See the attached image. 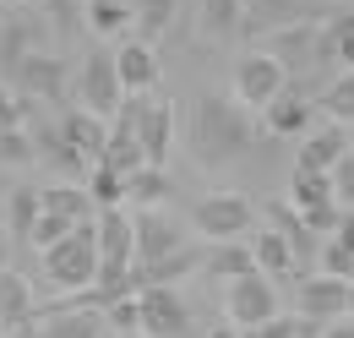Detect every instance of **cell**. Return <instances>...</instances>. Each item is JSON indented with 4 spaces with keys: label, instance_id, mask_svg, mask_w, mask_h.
Instances as JSON below:
<instances>
[{
    "label": "cell",
    "instance_id": "6da1fadb",
    "mask_svg": "<svg viewBox=\"0 0 354 338\" xmlns=\"http://www.w3.org/2000/svg\"><path fill=\"white\" fill-rule=\"evenodd\" d=\"M251 109L234 98V93H207V98H196V159L207 169L229 164V159H240L245 148H251Z\"/></svg>",
    "mask_w": 354,
    "mask_h": 338
},
{
    "label": "cell",
    "instance_id": "7a4b0ae2",
    "mask_svg": "<svg viewBox=\"0 0 354 338\" xmlns=\"http://www.w3.org/2000/svg\"><path fill=\"white\" fill-rule=\"evenodd\" d=\"M44 273L60 295H88L98 284V218L77 224L55 251H44Z\"/></svg>",
    "mask_w": 354,
    "mask_h": 338
},
{
    "label": "cell",
    "instance_id": "3957f363",
    "mask_svg": "<svg viewBox=\"0 0 354 338\" xmlns=\"http://www.w3.org/2000/svg\"><path fill=\"white\" fill-rule=\"evenodd\" d=\"M251 224H257V202L240 197V191H213V197H202V202L191 208V229H196L207 246L245 235Z\"/></svg>",
    "mask_w": 354,
    "mask_h": 338
},
{
    "label": "cell",
    "instance_id": "277c9868",
    "mask_svg": "<svg viewBox=\"0 0 354 338\" xmlns=\"http://www.w3.org/2000/svg\"><path fill=\"white\" fill-rule=\"evenodd\" d=\"M283 87H289V71H283L267 49H245V55L234 60V98H240L251 115H257V109L267 115V109L278 104Z\"/></svg>",
    "mask_w": 354,
    "mask_h": 338
},
{
    "label": "cell",
    "instance_id": "5b68a950",
    "mask_svg": "<svg viewBox=\"0 0 354 338\" xmlns=\"http://www.w3.org/2000/svg\"><path fill=\"white\" fill-rule=\"evenodd\" d=\"M223 317H229L240 333H262L267 322L278 317V290H272V278L245 273V278L223 284Z\"/></svg>",
    "mask_w": 354,
    "mask_h": 338
},
{
    "label": "cell",
    "instance_id": "8992f818",
    "mask_svg": "<svg viewBox=\"0 0 354 338\" xmlns=\"http://www.w3.org/2000/svg\"><path fill=\"white\" fill-rule=\"evenodd\" d=\"M77 93H82V109H88V115H98V121H115V115L126 109V82H120V66H115V55L93 49L88 60H82Z\"/></svg>",
    "mask_w": 354,
    "mask_h": 338
},
{
    "label": "cell",
    "instance_id": "52a82bcc",
    "mask_svg": "<svg viewBox=\"0 0 354 338\" xmlns=\"http://www.w3.org/2000/svg\"><path fill=\"white\" fill-rule=\"evenodd\" d=\"M327 0H245V28L240 39H272L283 28H310Z\"/></svg>",
    "mask_w": 354,
    "mask_h": 338
},
{
    "label": "cell",
    "instance_id": "ba28073f",
    "mask_svg": "<svg viewBox=\"0 0 354 338\" xmlns=\"http://www.w3.org/2000/svg\"><path fill=\"white\" fill-rule=\"evenodd\" d=\"M0 82L11 87L17 98H60V93H66V66H60L55 55H44V49H33V55H22L17 66H6Z\"/></svg>",
    "mask_w": 354,
    "mask_h": 338
},
{
    "label": "cell",
    "instance_id": "9c48e42d",
    "mask_svg": "<svg viewBox=\"0 0 354 338\" xmlns=\"http://www.w3.org/2000/svg\"><path fill=\"white\" fill-rule=\"evenodd\" d=\"M136 311H142V338H185V328H191L185 300L175 290H164V284L136 290Z\"/></svg>",
    "mask_w": 354,
    "mask_h": 338
},
{
    "label": "cell",
    "instance_id": "30bf717a",
    "mask_svg": "<svg viewBox=\"0 0 354 338\" xmlns=\"http://www.w3.org/2000/svg\"><path fill=\"white\" fill-rule=\"evenodd\" d=\"M185 246H191V240H185V224L169 218L164 208H147L136 218V267H158L164 256L185 251Z\"/></svg>",
    "mask_w": 354,
    "mask_h": 338
},
{
    "label": "cell",
    "instance_id": "8fae6325",
    "mask_svg": "<svg viewBox=\"0 0 354 338\" xmlns=\"http://www.w3.org/2000/svg\"><path fill=\"white\" fill-rule=\"evenodd\" d=\"M136 142H142L147 164L164 169L169 142H175V104H169V98H142V104H136Z\"/></svg>",
    "mask_w": 354,
    "mask_h": 338
},
{
    "label": "cell",
    "instance_id": "7c38bea8",
    "mask_svg": "<svg viewBox=\"0 0 354 338\" xmlns=\"http://www.w3.org/2000/svg\"><path fill=\"white\" fill-rule=\"evenodd\" d=\"M300 317L322 322V328L344 322L349 317V284L344 278H327V273H310L306 284H300Z\"/></svg>",
    "mask_w": 354,
    "mask_h": 338
},
{
    "label": "cell",
    "instance_id": "4fadbf2b",
    "mask_svg": "<svg viewBox=\"0 0 354 338\" xmlns=\"http://www.w3.org/2000/svg\"><path fill=\"white\" fill-rule=\"evenodd\" d=\"M344 153H349V126H333V121H327L322 131H310L306 142H300L295 169H300V175H333Z\"/></svg>",
    "mask_w": 354,
    "mask_h": 338
},
{
    "label": "cell",
    "instance_id": "5bb4252c",
    "mask_svg": "<svg viewBox=\"0 0 354 338\" xmlns=\"http://www.w3.org/2000/svg\"><path fill=\"white\" fill-rule=\"evenodd\" d=\"M322 28L310 22V28H283V33H272L267 39V55L283 66V71H300V66H322Z\"/></svg>",
    "mask_w": 354,
    "mask_h": 338
},
{
    "label": "cell",
    "instance_id": "9a60e30c",
    "mask_svg": "<svg viewBox=\"0 0 354 338\" xmlns=\"http://www.w3.org/2000/svg\"><path fill=\"white\" fill-rule=\"evenodd\" d=\"M60 142L71 148V153H82V159H104V148H109V121H98L88 109H71L66 121H60Z\"/></svg>",
    "mask_w": 354,
    "mask_h": 338
},
{
    "label": "cell",
    "instance_id": "2e32d148",
    "mask_svg": "<svg viewBox=\"0 0 354 338\" xmlns=\"http://www.w3.org/2000/svg\"><path fill=\"white\" fill-rule=\"evenodd\" d=\"M310 121H316V104H310L306 93H295V87H283L278 104L262 115V126L272 136H300V131H310Z\"/></svg>",
    "mask_w": 354,
    "mask_h": 338
},
{
    "label": "cell",
    "instance_id": "e0dca14e",
    "mask_svg": "<svg viewBox=\"0 0 354 338\" xmlns=\"http://www.w3.org/2000/svg\"><path fill=\"white\" fill-rule=\"evenodd\" d=\"M115 66H120V82L126 93H153L158 87V55H153V44H120V55H115Z\"/></svg>",
    "mask_w": 354,
    "mask_h": 338
},
{
    "label": "cell",
    "instance_id": "ac0fdd59",
    "mask_svg": "<svg viewBox=\"0 0 354 338\" xmlns=\"http://www.w3.org/2000/svg\"><path fill=\"white\" fill-rule=\"evenodd\" d=\"M245 246H251V256H257V273L272 278V284L295 267V246H289V235H278V229H257Z\"/></svg>",
    "mask_w": 354,
    "mask_h": 338
},
{
    "label": "cell",
    "instance_id": "d6986e66",
    "mask_svg": "<svg viewBox=\"0 0 354 338\" xmlns=\"http://www.w3.org/2000/svg\"><path fill=\"white\" fill-rule=\"evenodd\" d=\"M49 328H39V338H104V311L71 305V311H39Z\"/></svg>",
    "mask_w": 354,
    "mask_h": 338
},
{
    "label": "cell",
    "instance_id": "ffe728a7",
    "mask_svg": "<svg viewBox=\"0 0 354 338\" xmlns=\"http://www.w3.org/2000/svg\"><path fill=\"white\" fill-rule=\"evenodd\" d=\"M245 273H257V256H251V246H234V240H218V246H207L202 278L234 284V278H245Z\"/></svg>",
    "mask_w": 354,
    "mask_h": 338
},
{
    "label": "cell",
    "instance_id": "44dd1931",
    "mask_svg": "<svg viewBox=\"0 0 354 338\" xmlns=\"http://www.w3.org/2000/svg\"><path fill=\"white\" fill-rule=\"evenodd\" d=\"M39 218H44V191H39V186H17V191L6 197V224H11L17 240H33Z\"/></svg>",
    "mask_w": 354,
    "mask_h": 338
},
{
    "label": "cell",
    "instance_id": "7402d4cb",
    "mask_svg": "<svg viewBox=\"0 0 354 338\" xmlns=\"http://www.w3.org/2000/svg\"><path fill=\"white\" fill-rule=\"evenodd\" d=\"M240 28H245V0H202V33L213 44L240 39Z\"/></svg>",
    "mask_w": 354,
    "mask_h": 338
},
{
    "label": "cell",
    "instance_id": "603a6c76",
    "mask_svg": "<svg viewBox=\"0 0 354 338\" xmlns=\"http://www.w3.org/2000/svg\"><path fill=\"white\" fill-rule=\"evenodd\" d=\"M33 311H39V305H33V290H28V278L6 267V273H0V322H6V328H22Z\"/></svg>",
    "mask_w": 354,
    "mask_h": 338
},
{
    "label": "cell",
    "instance_id": "cb8c5ba5",
    "mask_svg": "<svg viewBox=\"0 0 354 338\" xmlns=\"http://www.w3.org/2000/svg\"><path fill=\"white\" fill-rule=\"evenodd\" d=\"M322 60H333V66H344V71H354V11H338L327 28H322Z\"/></svg>",
    "mask_w": 354,
    "mask_h": 338
},
{
    "label": "cell",
    "instance_id": "d4e9b609",
    "mask_svg": "<svg viewBox=\"0 0 354 338\" xmlns=\"http://www.w3.org/2000/svg\"><path fill=\"white\" fill-rule=\"evenodd\" d=\"M44 213H55V218H71V224H88V218H98V208H93V197L82 191V186H49V191H44Z\"/></svg>",
    "mask_w": 354,
    "mask_h": 338
},
{
    "label": "cell",
    "instance_id": "484cf974",
    "mask_svg": "<svg viewBox=\"0 0 354 338\" xmlns=\"http://www.w3.org/2000/svg\"><path fill=\"white\" fill-rule=\"evenodd\" d=\"M82 22H88L98 39H109V33L131 28V22H136V11L126 6V0H88V6H82Z\"/></svg>",
    "mask_w": 354,
    "mask_h": 338
},
{
    "label": "cell",
    "instance_id": "4316f807",
    "mask_svg": "<svg viewBox=\"0 0 354 338\" xmlns=\"http://www.w3.org/2000/svg\"><path fill=\"white\" fill-rule=\"evenodd\" d=\"M175 6L180 0H136V33H142V44H158L164 33H169V22H175Z\"/></svg>",
    "mask_w": 354,
    "mask_h": 338
},
{
    "label": "cell",
    "instance_id": "83f0119b",
    "mask_svg": "<svg viewBox=\"0 0 354 338\" xmlns=\"http://www.w3.org/2000/svg\"><path fill=\"white\" fill-rule=\"evenodd\" d=\"M322 115L333 126H354V71H344L338 82L322 87Z\"/></svg>",
    "mask_w": 354,
    "mask_h": 338
},
{
    "label": "cell",
    "instance_id": "f1b7e54d",
    "mask_svg": "<svg viewBox=\"0 0 354 338\" xmlns=\"http://www.w3.org/2000/svg\"><path fill=\"white\" fill-rule=\"evenodd\" d=\"M88 197H93V208H98V213H115L120 202H126V180H120V175H109L104 164H93V175H88Z\"/></svg>",
    "mask_w": 354,
    "mask_h": 338
},
{
    "label": "cell",
    "instance_id": "f546056e",
    "mask_svg": "<svg viewBox=\"0 0 354 338\" xmlns=\"http://www.w3.org/2000/svg\"><path fill=\"white\" fill-rule=\"evenodd\" d=\"M126 197H136V202H142V213L147 208H158V202H164V197H169V180H164V169H136L131 180H126Z\"/></svg>",
    "mask_w": 354,
    "mask_h": 338
},
{
    "label": "cell",
    "instance_id": "4dcf8cb0",
    "mask_svg": "<svg viewBox=\"0 0 354 338\" xmlns=\"http://www.w3.org/2000/svg\"><path fill=\"white\" fill-rule=\"evenodd\" d=\"M257 338H322V322H310V317L295 311V317H272Z\"/></svg>",
    "mask_w": 354,
    "mask_h": 338
},
{
    "label": "cell",
    "instance_id": "1f68e13d",
    "mask_svg": "<svg viewBox=\"0 0 354 338\" xmlns=\"http://www.w3.org/2000/svg\"><path fill=\"white\" fill-rule=\"evenodd\" d=\"M322 262H316V273H327V278H344V284H354V256L338 246V240H322Z\"/></svg>",
    "mask_w": 354,
    "mask_h": 338
},
{
    "label": "cell",
    "instance_id": "d6a6232c",
    "mask_svg": "<svg viewBox=\"0 0 354 338\" xmlns=\"http://www.w3.org/2000/svg\"><path fill=\"white\" fill-rule=\"evenodd\" d=\"M93 224V218H88ZM71 229H77V224H71V218H55V213H44V218H39V229H33V240H28V246H39V251H55V246H60V240H66V235H71Z\"/></svg>",
    "mask_w": 354,
    "mask_h": 338
},
{
    "label": "cell",
    "instance_id": "836d02e7",
    "mask_svg": "<svg viewBox=\"0 0 354 338\" xmlns=\"http://www.w3.org/2000/svg\"><path fill=\"white\" fill-rule=\"evenodd\" d=\"M33 136L17 126V131H0V164H33Z\"/></svg>",
    "mask_w": 354,
    "mask_h": 338
},
{
    "label": "cell",
    "instance_id": "e575fe53",
    "mask_svg": "<svg viewBox=\"0 0 354 338\" xmlns=\"http://www.w3.org/2000/svg\"><path fill=\"white\" fill-rule=\"evenodd\" d=\"M104 322L109 328H120V333H142V311H136V295H120L109 311H104Z\"/></svg>",
    "mask_w": 354,
    "mask_h": 338
},
{
    "label": "cell",
    "instance_id": "d590c367",
    "mask_svg": "<svg viewBox=\"0 0 354 338\" xmlns=\"http://www.w3.org/2000/svg\"><path fill=\"white\" fill-rule=\"evenodd\" d=\"M267 218H272V229H278V235H289V246H295V251H300V246H310V229L300 224V218H289V208H278V202H272V208H267Z\"/></svg>",
    "mask_w": 354,
    "mask_h": 338
},
{
    "label": "cell",
    "instance_id": "8d00e7d4",
    "mask_svg": "<svg viewBox=\"0 0 354 338\" xmlns=\"http://www.w3.org/2000/svg\"><path fill=\"white\" fill-rule=\"evenodd\" d=\"M22 115H28V98H17L11 87L0 82V131H17V126H22Z\"/></svg>",
    "mask_w": 354,
    "mask_h": 338
},
{
    "label": "cell",
    "instance_id": "74e56055",
    "mask_svg": "<svg viewBox=\"0 0 354 338\" xmlns=\"http://www.w3.org/2000/svg\"><path fill=\"white\" fill-rule=\"evenodd\" d=\"M333 191H338L344 208H354V148L338 159V169H333Z\"/></svg>",
    "mask_w": 354,
    "mask_h": 338
},
{
    "label": "cell",
    "instance_id": "f35d334b",
    "mask_svg": "<svg viewBox=\"0 0 354 338\" xmlns=\"http://www.w3.org/2000/svg\"><path fill=\"white\" fill-rule=\"evenodd\" d=\"M44 6H49V17H55V22H66V28H77V22H82L77 0H44Z\"/></svg>",
    "mask_w": 354,
    "mask_h": 338
},
{
    "label": "cell",
    "instance_id": "ab89813d",
    "mask_svg": "<svg viewBox=\"0 0 354 338\" xmlns=\"http://www.w3.org/2000/svg\"><path fill=\"white\" fill-rule=\"evenodd\" d=\"M333 240H338V246L354 256V208H344V224H338V235H333Z\"/></svg>",
    "mask_w": 354,
    "mask_h": 338
},
{
    "label": "cell",
    "instance_id": "60d3db41",
    "mask_svg": "<svg viewBox=\"0 0 354 338\" xmlns=\"http://www.w3.org/2000/svg\"><path fill=\"white\" fill-rule=\"evenodd\" d=\"M322 338H354V317H344V322H333Z\"/></svg>",
    "mask_w": 354,
    "mask_h": 338
},
{
    "label": "cell",
    "instance_id": "b9f144b4",
    "mask_svg": "<svg viewBox=\"0 0 354 338\" xmlns=\"http://www.w3.org/2000/svg\"><path fill=\"white\" fill-rule=\"evenodd\" d=\"M207 338H245V333H240L234 322H223V328H213V333H207Z\"/></svg>",
    "mask_w": 354,
    "mask_h": 338
},
{
    "label": "cell",
    "instance_id": "7bdbcfd3",
    "mask_svg": "<svg viewBox=\"0 0 354 338\" xmlns=\"http://www.w3.org/2000/svg\"><path fill=\"white\" fill-rule=\"evenodd\" d=\"M349 317H354V284H349Z\"/></svg>",
    "mask_w": 354,
    "mask_h": 338
},
{
    "label": "cell",
    "instance_id": "ee69618b",
    "mask_svg": "<svg viewBox=\"0 0 354 338\" xmlns=\"http://www.w3.org/2000/svg\"><path fill=\"white\" fill-rule=\"evenodd\" d=\"M0 273H6V246H0Z\"/></svg>",
    "mask_w": 354,
    "mask_h": 338
},
{
    "label": "cell",
    "instance_id": "f6af8a7d",
    "mask_svg": "<svg viewBox=\"0 0 354 338\" xmlns=\"http://www.w3.org/2000/svg\"><path fill=\"white\" fill-rule=\"evenodd\" d=\"M0 44H6V22H0Z\"/></svg>",
    "mask_w": 354,
    "mask_h": 338
},
{
    "label": "cell",
    "instance_id": "bcb514c9",
    "mask_svg": "<svg viewBox=\"0 0 354 338\" xmlns=\"http://www.w3.org/2000/svg\"><path fill=\"white\" fill-rule=\"evenodd\" d=\"M11 6H28V0H11Z\"/></svg>",
    "mask_w": 354,
    "mask_h": 338
}]
</instances>
